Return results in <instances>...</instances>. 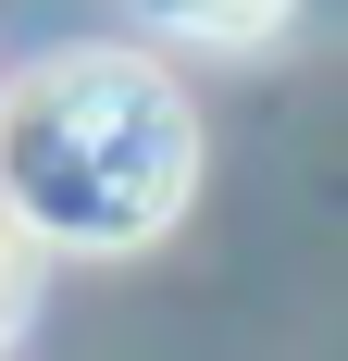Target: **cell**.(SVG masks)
I'll return each instance as SVG.
<instances>
[{"instance_id": "7a4b0ae2", "label": "cell", "mask_w": 348, "mask_h": 361, "mask_svg": "<svg viewBox=\"0 0 348 361\" xmlns=\"http://www.w3.org/2000/svg\"><path fill=\"white\" fill-rule=\"evenodd\" d=\"M162 37H199V50H249V37H274L299 0H137Z\"/></svg>"}, {"instance_id": "3957f363", "label": "cell", "mask_w": 348, "mask_h": 361, "mask_svg": "<svg viewBox=\"0 0 348 361\" xmlns=\"http://www.w3.org/2000/svg\"><path fill=\"white\" fill-rule=\"evenodd\" d=\"M25 299H37V250L13 237V212H0V336L25 324Z\"/></svg>"}, {"instance_id": "6da1fadb", "label": "cell", "mask_w": 348, "mask_h": 361, "mask_svg": "<svg viewBox=\"0 0 348 361\" xmlns=\"http://www.w3.org/2000/svg\"><path fill=\"white\" fill-rule=\"evenodd\" d=\"M199 187V112L149 50H50L0 87V212L25 250L125 262Z\"/></svg>"}]
</instances>
